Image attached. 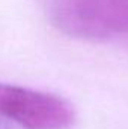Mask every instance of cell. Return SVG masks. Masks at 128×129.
Instances as JSON below:
<instances>
[{"label": "cell", "instance_id": "1", "mask_svg": "<svg viewBox=\"0 0 128 129\" xmlns=\"http://www.w3.org/2000/svg\"><path fill=\"white\" fill-rule=\"evenodd\" d=\"M50 17L60 32L77 39L128 35V0H51Z\"/></svg>", "mask_w": 128, "mask_h": 129}, {"label": "cell", "instance_id": "2", "mask_svg": "<svg viewBox=\"0 0 128 129\" xmlns=\"http://www.w3.org/2000/svg\"><path fill=\"white\" fill-rule=\"evenodd\" d=\"M0 116L24 129H65L74 123L75 111L57 95L0 84Z\"/></svg>", "mask_w": 128, "mask_h": 129}]
</instances>
